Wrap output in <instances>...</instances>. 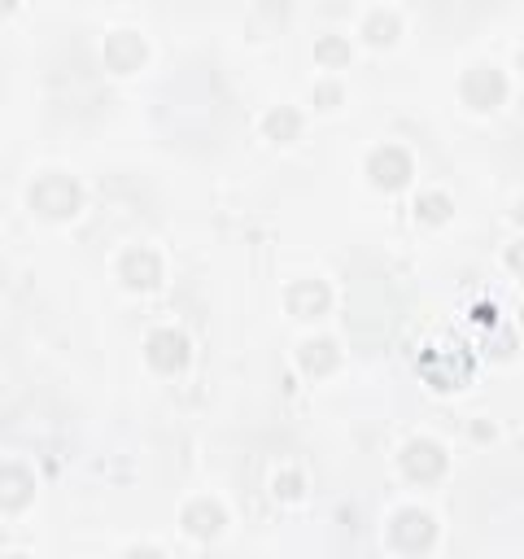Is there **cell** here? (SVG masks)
I'll return each mask as SVG.
<instances>
[{
    "instance_id": "cell-1",
    "label": "cell",
    "mask_w": 524,
    "mask_h": 559,
    "mask_svg": "<svg viewBox=\"0 0 524 559\" xmlns=\"http://www.w3.org/2000/svg\"><path fill=\"white\" fill-rule=\"evenodd\" d=\"M31 206L49 219H70L83 206V188L70 175H44V180L31 184Z\"/></svg>"
},
{
    "instance_id": "cell-2",
    "label": "cell",
    "mask_w": 524,
    "mask_h": 559,
    "mask_svg": "<svg viewBox=\"0 0 524 559\" xmlns=\"http://www.w3.org/2000/svg\"><path fill=\"white\" fill-rule=\"evenodd\" d=\"M389 538H393V546H402V551H428L433 538H437V525H433V516H428V511L407 507V511H398V516H393Z\"/></svg>"
},
{
    "instance_id": "cell-3",
    "label": "cell",
    "mask_w": 524,
    "mask_h": 559,
    "mask_svg": "<svg viewBox=\"0 0 524 559\" xmlns=\"http://www.w3.org/2000/svg\"><path fill=\"white\" fill-rule=\"evenodd\" d=\"M507 97V79L503 70L494 66H472L468 75H463V101L472 105V110H494L498 101Z\"/></svg>"
},
{
    "instance_id": "cell-4",
    "label": "cell",
    "mask_w": 524,
    "mask_h": 559,
    "mask_svg": "<svg viewBox=\"0 0 524 559\" xmlns=\"http://www.w3.org/2000/svg\"><path fill=\"white\" fill-rule=\"evenodd\" d=\"M367 175H372L376 188H402L411 180V158L398 145H380L367 158Z\"/></svg>"
},
{
    "instance_id": "cell-5",
    "label": "cell",
    "mask_w": 524,
    "mask_h": 559,
    "mask_svg": "<svg viewBox=\"0 0 524 559\" xmlns=\"http://www.w3.org/2000/svg\"><path fill=\"white\" fill-rule=\"evenodd\" d=\"M145 359L158 367V372H180V367L188 363V341H184V332L158 328V332H153V337L145 341Z\"/></svg>"
},
{
    "instance_id": "cell-6",
    "label": "cell",
    "mask_w": 524,
    "mask_h": 559,
    "mask_svg": "<svg viewBox=\"0 0 524 559\" xmlns=\"http://www.w3.org/2000/svg\"><path fill=\"white\" fill-rule=\"evenodd\" d=\"M402 472H407L411 481H437L446 472V455L437 442H411L402 450Z\"/></svg>"
},
{
    "instance_id": "cell-7",
    "label": "cell",
    "mask_w": 524,
    "mask_h": 559,
    "mask_svg": "<svg viewBox=\"0 0 524 559\" xmlns=\"http://www.w3.org/2000/svg\"><path fill=\"white\" fill-rule=\"evenodd\" d=\"M145 40L131 31H114L110 40H105V66L118 70V75H127V70H140V62H145Z\"/></svg>"
},
{
    "instance_id": "cell-8",
    "label": "cell",
    "mask_w": 524,
    "mask_h": 559,
    "mask_svg": "<svg viewBox=\"0 0 524 559\" xmlns=\"http://www.w3.org/2000/svg\"><path fill=\"white\" fill-rule=\"evenodd\" d=\"M118 271H123V280L131 284V289H153V284L162 280V263H158L153 249H127Z\"/></svg>"
},
{
    "instance_id": "cell-9",
    "label": "cell",
    "mask_w": 524,
    "mask_h": 559,
    "mask_svg": "<svg viewBox=\"0 0 524 559\" xmlns=\"http://www.w3.org/2000/svg\"><path fill=\"white\" fill-rule=\"evenodd\" d=\"M328 302H332V293H328V284L324 280H297L293 289H289V311L297 319H315V315H324L328 311Z\"/></svg>"
},
{
    "instance_id": "cell-10",
    "label": "cell",
    "mask_w": 524,
    "mask_h": 559,
    "mask_svg": "<svg viewBox=\"0 0 524 559\" xmlns=\"http://www.w3.org/2000/svg\"><path fill=\"white\" fill-rule=\"evenodd\" d=\"M184 529L193 533V538H214V533L223 529V507L210 503V498H197V503L184 507Z\"/></svg>"
},
{
    "instance_id": "cell-11",
    "label": "cell",
    "mask_w": 524,
    "mask_h": 559,
    "mask_svg": "<svg viewBox=\"0 0 524 559\" xmlns=\"http://www.w3.org/2000/svg\"><path fill=\"white\" fill-rule=\"evenodd\" d=\"M31 490H35V481H31V472H27V468L9 463V468L0 472V503H5L9 511H18L22 503H27Z\"/></svg>"
},
{
    "instance_id": "cell-12",
    "label": "cell",
    "mask_w": 524,
    "mask_h": 559,
    "mask_svg": "<svg viewBox=\"0 0 524 559\" xmlns=\"http://www.w3.org/2000/svg\"><path fill=\"white\" fill-rule=\"evenodd\" d=\"M337 346H332L328 337H319V341H306L302 350H297V363H302V372H311V376H324V372H332L337 367Z\"/></svg>"
},
{
    "instance_id": "cell-13",
    "label": "cell",
    "mask_w": 524,
    "mask_h": 559,
    "mask_svg": "<svg viewBox=\"0 0 524 559\" xmlns=\"http://www.w3.org/2000/svg\"><path fill=\"white\" fill-rule=\"evenodd\" d=\"M262 127H267L271 140H293L297 127H302V118H297V110H289V105H280V110H271L267 118H262Z\"/></svg>"
},
{
    "instance_id": "cell-14",
    "label": "cell",
    "mask_w": 524,
    "mask_h": 559,
    "mask_svg": "<svg viewBox=\"0 0 524 559\" xmlns=\"http://www.w3.org/2000/svg\"><path fill=\"white\" fill-rule=\"evenodd\" d=\"M363 35H367L372 44H393V40H398V18H393L389 9H376V14L367 18Z\"/></svg>"
},
{
    "instance_id": "cell-15",
    "label": "cell",
    "mask_w": 524,
    "mask_h": 559,
    "mask_svg": "<svg viewBox=\"0 0 524 559\" xmlns=\"http://www.w3.org/2000/svg\"><path fill=\"white\" fill-rule=\"evenodd\" d=\"M450 197L446 193H424V197H415V214H420L424 223H446L450 219Z\"/></svg>"
},
{
    "instance_id": "cell-16",
    "label": "cell",
    "mask_w": 524,
    "mask_h": 559,
    "mask_svg": "<svg viewBox=\"0 0 524 559\" xmlns=\"http://www.w3.org/2000/svg\"><path fill=\"white\" fill-rule=\"evenodd\" d=\"M315 57L324 66H345V62H350V44H345L341 35H324V40L315 44Z\"/></svg>"
},
{
    "instance_id": "cell-17",
    "label": "cell",
    "mask_w": 524,
    "mask_h": 559,
    "mask_svg": "<svg viewBox=\"0 0 524 559\" xmlns=\"http://www.w3.org/2000/svg\"><path fill=\"white\" fill-rule=\"evenodd\" d=\"M276 494L280 498H297V494H302V477H297L293 468L289 472H276Z\"/></svg>"
},
{
    "instance_id": "cell-18",
    "label": "cell",
    "mask_w": 524,
    "mask_h": 559,
    "mask_svg": "<svg viewBox=\"0 0 524 559\" xmlns=\"http://www.w3.org/2000/svg\"><path fill=\"white\" fill-rule=\"evenodd\" d=\"M315 101H319V105H337V101H341V88H337V83H319V88H315Z\"/></svg>"
},
{
    "instance_id": "cell-19",
    "label": "cell",
    "mask_w": 524,
    "mask_h": 559,
    "mask_svg": "<svg viewBox=\"0 0 524 559\" xmlns=\"http://www.w3.org/2000/svg\"><path fill=\"white\" fill-rule=\"evenodd\" d=\"M472 319H476V324H490V328H494V319H498L494 302H490V306H485V302H481V306H472Z\"/></svg>"
},
{
    "instance_id": "cell-20",
    "label": "cell",
    "mask_w": 524,
    "mask_h": 559,
    "mask_svg": "<svg viewBox=\"0 0 524 559\" xmlns=\"http://www.w3.org/2000/svg\"><path fill=\"white\" fill-rule=\"evenodd\" d=\"M507 267H511V271H520V276H524V241L507 249Z\"/></svg>"
},
{
    "instance_id": "cell-21",
    "label": "cell",
    "mask_w": 524,
    "mask_h": 559,
    "mask_svg": "<svg viewBox=\"0 0 524 559\" xmlns=\"http://www.w3.org/2000/svg\"><path fill=\"white\" fill-rule=\"evenodd\" d=\"M516 223H524V206H520V210H516Z\"/></svg>"
},
{
    "instance_id": "cell-22",
    "label": "cell",
    "mask_w": 524,
    "mask_h": 559,
    "mask_svg": "<svg viewBox=\"0 0 524 559\" xmlns=\"http://www.w3.org/2000/svg\"><path fill=\"white\" fill-rule=\"evenodd\" d=\"M14 5H18V0H5V9H14Z\"/></svg>"
},
{
    "instance_id": "cell-23",
    "label": "cell",
    "mask_w": 524,
    "mask_h": 559,
    "mask_svg": "<svg viewBox=\"0 0 524 559\" xmlns=\"http://www.w3.org/2000/svg\"><path fill=\"white\" fill-rule=\"evenodd\" d=\"M520 70H524V49H520Z\"/></svg>"
},
{
    "instance_id": "cell-24",
    "label": "cell",
    "mask_w": 524,
    "mask_h": 559,
    "mask_svg": "<svg viewBox=\"0 0 524 559\" xmlns=\"http://www.w3.org/2000/svg\"><path fill=\"white\" fill-rule=\"evenodd\" d=\"M520 315H524V311H520Z\"/></svg>"
}]
</instances>
